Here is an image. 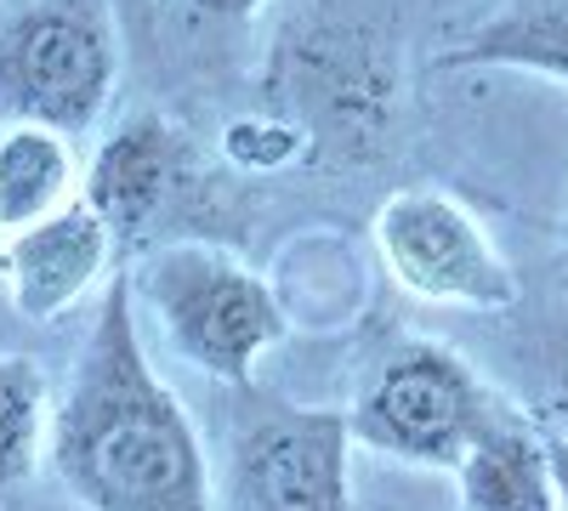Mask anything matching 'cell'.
Masks as SVG:
<instances>
[{
    "instance_id": "cell-1",
    "label": "cell",
    "mask_w": 568,
    "mask_h": 511,
    "mask_svg": "<svg viewBox=\"0 0 568 511\" xmlns=\"http://www.w3.org/2000/svg\"><path fill=\"white\" fill-rule=\"evenodd\" d=\"M45 443L85 511H211L200 432L136 341L131 273L103 285L98 324Z\"/></svg>"
},
{
    "instance_id": "cell-2",
    "label": "cell",
    "mask_w": 568,
    "mask_h": 511,
    "mask_svg": "<svg viewBox=\"0 0 568 511\" xmlns=\"http://www.w3.org/2000/svg\"><path fill=\"white\" fill-rule=\"evenodd\" d=\"M120 85V23L109 0H23L0 18V125L80 136Z\"/></svg>"
},
{
    "instance_id": "cell-3",
    "label": "cell",
    "mask_w": 568,
    "mask_h": 511,
    "mask_svg": "<svg viewBox=\"0 0 568 511\" xmlns=\"http://www.w3.org/2000/svg\"><path fill=\"white\" fill-rule=\"evenodd\" d=\"M500 421H511L500 392L444 341H398L369 369V381L347 415V427L364 449L426 472H455L466 449Z\"/></svg>"
},
{
    "instance_id": "cell-4",
    "label": "cell",
    "mask_w": 568,
    "mask_h": 511,
    "mask_svg": "<svg viewBox=\"0 0 568 511\" xmlns=\"http://www.w3.org/2000/svg\"><path fill=\"white\" fill-rule=\"evenodd\" d=\"M227 511H347L353 427L342 409H302L273 392L227 387Z\"/></svg>"
},
{
    "instance_id": "cell-5",
    "label": "cell",
    "mask_w": 568,
    "mask_h": 511,
    "mask_svg": "<svg viewBox=\"0 0 568 511\" xmlns=\"http://www.w3.org/2000/svg\"><path fill=\"white\" fill-rule=\"evenodd\" d=\"M171 347L222 387H251L256 358L284 336V313L251 267L211 245H171L136 273Z\"/></svg>"
},
{
    "instance_id": "cell-6",
    "label": "cell",
    "mask_w": 568,
    "mask_h": 511,
    "mask_svg": "<svg viewBox=\"0 0 568 511\" xmlns=\"http://www.w3.org/2000/svg\"><path fill=\"white\" fill-rule=\"evenodd\" d=\"M375 256L387 262L398 290L433 302V307H466V313H506L517 307V278L489 245L460 200L433 188L393 194L369 222Z\"/></svg>"
},
{
    "instance_id": "cell-7",
    "label": "cell",
    "mask_w": 568,
    "mask_h": 511,
    "mask_svg": "<svg viewBox=\"0 0 568 511\" xmlns=\"http://www.w3.org/2000/svg\"><path fill=\"white\" fill-rule=\"evenodd\" d=\"M194 176V143L165 114L120 120L85 171V205L103 216L114 251L149 239Z\"/></svg>"
},
{
    "instance_id": "cell-8",
    "label": "cell",
    "mask_w": 568,
    "mask_h": 511,
    "mask_svg": "<svg viewBox=\"0 0 568 511\" xmlns=\"http://www.w3.org/2000/svg\"><path fill=\"white\" fill-rule=\"evenodd\" d=\"M109 267H114V239L85 200H69L63 211L18 227L0 245V278L12 290V307L34 324H52L69 307H80Z\"/></svg>"
},
{
    "instance_id": "cell-9",
    "label": "cell",
    "mask_w": 568,
    "mask_h": 511,
    "mask_svg": "<svg viewBox=\"0 0 568 511\" xmlns=\"http://www.w3.org/2000/svg\"><path fill=\"white\" fill-rule=\"evenodd\" d=\"M438 69H524L568 85V0H506L444 45Z\"/></svg>"
},
{
    "instance_id": "cell-10",
    "label": "cell",
    "mask_w": 568,
    "mask_h": 511,
    "mask_svg": "<svg viewBox=\"0 0 568 511\" xmlns=\"http://www.w3.org/2000/svg\"><path fill=\"white\" fill-rule=\"evenodd\" d=\"M455 478H460L466 511H557L551 472H546V443L517 421V415L466 449Z\"/></svg>"
},
{
    "instance_id": "cell-11",
    "label": "cell",
    "mask_w": 568,
    "mask_h": 511,
    "mask_svg": "<svg viewBox=\"0 0 568 511\" xmlns=\"http://www.w3.org/2000/svg\"><path fill=\"white\" fill-rule=\"evenodd\" d=\"M80 160L52 125H0V234L45 222L74 200Z\"/></svg>"
},
{
    "instance_id": "cell-12",
    "label": "cell",
    "mask_w": 568,
    "mask_h": 511,
    "mask_svg": "<svg viewBox=\"0 0 568 511\" xmlns=\"http://www.w3.org/2000/svg\"><path fill=\"white\" fill-rule=\"evenodd\" d=\"M45 376L34 358H0V500L18 494L45 454Z\"/></svg>"
},
{
    "instance_id": "cell-13",
    "label": "cell",
    "mask_w": 568,
    "mask_h": 511,
    "mask_svg": "<svg viewBox=\"0 0 568 511\" xmlns=\"http://www.w3.org/2000/svg\"><path fill=\"white\" fill-rule=\"evenodd\" d=\"M296 149H302V136L291 125H267V120H245V125H233V136H227V160L245 165V171H273V165H284V154H296Z\"/></svg>"
},
{
    "instance_id": "cell-14",
    "label": "cell",
    "mask_w": 568,
    "mask_h": 511,
    "mask_svg": "<svg viewBox=\"0 0 568 511\" xmlns=\"http://www.w3.org/2000/svg\"><path fill=\"white\" fill-rule=\"evenodd\" d=\"M546 472H551V494H557V511H568V432H546Z\"/></svg>"
},
{
    "instance_id": "cell-15",
    "label": "cell",
    "mask_w": 568,
    "mask_h": 511,
    "mask_svg": "<svg viewBox=\"0 0 568 511\" xmlns=\"http://www.w3.org/2000/svg\"><path fill=\"white\" fill-rule=\"evenodd\" d=\"M171 7L187 18H245L256 12V0H171Z\"/></svg>"
},
{
    "instance_id": "cell-16",
    "label": "cell",
    "mask_w": 568,
    "mask_h": 511,
    "mask_svg": "<svg viewBox=\"0 0 568 511\" xmlns=\"http://www.w3.org/2000/svg\"><path fill=\"white\" fill-rule=\"evenodd\" d=\"M557 415H568V369H562V381H557V398H551Z\"/></svg>"
}]
</instances>
